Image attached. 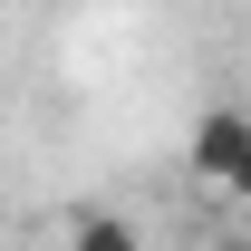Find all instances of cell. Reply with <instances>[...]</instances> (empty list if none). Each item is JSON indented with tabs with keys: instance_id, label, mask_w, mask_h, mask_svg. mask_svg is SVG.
I'll return each mask as SVG.
<instances>
[{
	"instance_id": "obj_1",
	"label": "cell",
	"mask_w": 251,
	"mask_h": 251,
	"mask_svg": "<svg viewBox=\"0 0 251 251\" xmlns=\"http://www.w3.org/2000/svg\"><path fill=\"white\" fill-rule=\"evenodd\" d=\"M193 174L213 193H242L251 203V106H213L193 126Z\"/></svg>"
},
{
	"instance_id": "obj_3",
	"label": "cell",
	"mask_w": 251,
	"mask_h": 251,
	"mask_svg": "<svg viewBox=\"0 0 251 251\" xmlns=\"http://www.w3.org/2000/svg\"><path fill=\"white\" fill-rule=\"evenodd\" d=\"M203 251H251V232H213V242H203Z\"/></svg>"
},
{
	"instance_id": "obj_2",
	"label": "cell",
	"mask_w": 251,
	"mask_h": 251,
	"mask_svg": "<svg viewBox=\"0 0 251 251\" xmlns=\"http://www.w3.org/2000/svg\"><path fill=\"white\" fill-rule=\"evenodd\" d=\"M68 251H145V232H135L126 213H77L68 222Z\"/></svg>"
}]
</instances>
